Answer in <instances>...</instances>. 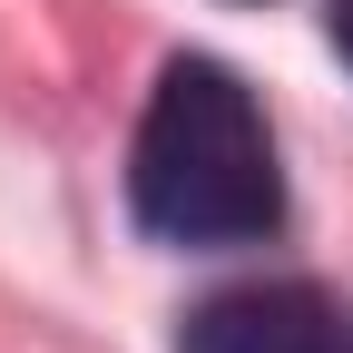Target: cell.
<instances>
[{
  "mask_svg": "<svg viewBox=\"0 0 353 353\" xmlns=\"http://www.w3.org/2000/svg\"><path fill=\"white\" fill-rule=\"evenodd\" d=\"M128 206L138 226L167 245H255L285 216V176H275V138L265 108L236 69L216 59H167L157 99L138 118L128 148Z\"/></svg>",
  "mask_w": 353,
  "mask_h": 353,
  "instance_id": "1",
  "label": "cell"
},
{
  "mask_svg": "<svg viewBox=\"0 0 353 353\" xmlns=\"http://www.w3.org/2000/svg\"><path fill=\"white\" fill-rule=\"evenodd\" d=\"M176 353H353V334L314 285H236L187 314Z\"/></svg>",
  "mask_w": 353,
  "mask_h": 353,
  "instance_id": "2",
  "label": "cell"
},
{
  "mask_svg": "<svg viewBox=\"0 0 353 353\" xmlns=\"http://www.w3.org/2000/svg\"><path fill=\"white\" fill-rule=\"evenodd\" d=\"M334 50H343V69H353V0L334 10Z\"/></svg>",
  "mask_w": 353,
  "mask_h": 353,
  "instance_id": "3",
  "label": "cell"
}]
</instances>
